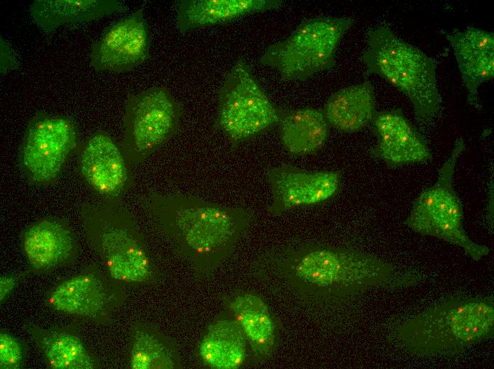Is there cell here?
I'll list each match as a JSON object with an SVG mask.
<instances>
[{
    "label": "cell",
    "mask_w": 494,
    "mask_h": 369,
    "mask_svg": "<svg viewBox=\"0 0 494 369\" xmlns=\"http://www.w3.org/2000/svg\"><path fill=\"white\" fill-rule=\"evenodd\" d=\"M254 265L257 273L274 275L304 297L324 299L348 298L372 287L410 280L373 255L323 244L267 253Z\"/></svg>",
    "instance_id": "cell-1"
},
{
    "label": "cell",
    "mask_w": 494,
    "mask_h": 369,
    "mask_svg": "<svg viewBox=\"0 0 494 369\" xmlns=\"http://www.w3.org/2000/svg\"><path fill=\"white\" fill-rule=\"evenodd\" d=\"M145 203L177 253L199 273L221 264L250 224L241 208L191 195L153 192Z\"/></svg>",
    "instance_id": "cell-2"
},
{
    "label": "cell",
    "mask_w": 494,
    "mask_h": 369,
    "mask_svg": "<svg viewBox=\"0 0 494 369\" xmlns=\"http://www.w3.org/2000/svg\"><path fill=\"white\" fill-rule=\"evenodd\" d=\"M493 297L457 298L413 315L400 324L395 339L422 356L449 355L493 337Z\"/></svg>",
    "instance_id": "cell-3"
},
{
    "label": "cell",
    "mask_w": 494,
    "mask_h": 369,
    "mask_svg": "<svg viewBox=\"0 0 494 369\" xmlns=\"http://www.w3.org/2000/svg\"><path fill=\"white\" fill-rule=\"evenodd\" d=\"M363 61L370 72L385 79L409 99L418 119L436 116L441 97L435 62L419 48L383 26L369 35Z\"/></svg>",
    "instance_id": "cell-4"
},
{
    "label": "cell",
    "mask_w": 494,
    "mask_h": 369,
    "mask_svg": "<svg viewBox=\"0 0 494 369\" xmlns=\"http://www.w3.org/2000/svg\"><path fill=\"white\" fill-rule=\"evenodd\" d=\"M87 231L115 280L142 282L153 275L146 246L126 209L116 202L83 206Z\"/></svg>",
    "instance_id": "cell-5"
},
{
    "label": "cell",
    "mask_w": 494,
    "mask_h": 369,
    "mask_svg": "<svg viewBox=\"0 0 494 369\" xmlns=\"http://www.w3.org/2000/svg\"><path fill=\"white\" fill-rule=\"evenodd\" d=\"M465 148L464 140L457 139L436 182L419 194L405 224L418 233L459 246L466 255L479 260L489 254L490 248L474 242L466 232L463 206L453 185L456 164Z\"/></svg>",
    "instance_id": "cell-6"
},
{
    "label": "cell",
    "mask_w": 494,
    "mask_h": 369,
    "mask_svg": "<svg viewBox=\"0 0 494 369\" xmlns=\"http://www.w3.org/2000/svg\"><path fill=\"white\" fill-rule=\"evenodd\" d=\"M352 20L322 16L303 21L286 39L268 46L262 64L275 69L285 81L309 77L336 64L337 47Z\"/></svg>",
    "instance_id": "cell-7"
},
{
    "label": "cell",
    "mask_w": 494,
    "mask_h": 369,
    "mask_svg": "<svg viewBox=\"0 0 494 369\" xmlns=\"http://www.w3.org/2000/svg\"><path fill=\"white\" fill-rule=\"evenodd\" d=\"M280 112L255 79L249 65L238 60L219 90L216 126L236 145L278 123Z\"/></svg>",
    "instance_id": "cell-8"
},
{
    "label": "cell",
    "mask_w": 494,
    "mask_h": 369,
    "mask_svg": "<svg viewBox=\"0 0 494 369\" xmlns=\"http://www.w3.org/2000/svg\"><path fill=\"white\" fill-rule=\"evenodd\" d=\"M180 106L163 87H153L126 100L121 148L128 164L143 163L177 131Z\"/></svg>",
    "instance_id": "cell-9"
},
{
    "label": "cell",
    "mask_w": 494,
    "mask_h": 369,
    "mask_svg": "<svg viewBox=\"0 0 494 369\" xmlns=\"http://www.w3.org/2000/svg\"><path fill=\"white\" fill-rule=\"evenodd\" d=\"M75 122L67 116L40 114L29 122L20 149L19 163L27 180L44 186L54 182L77 145Z\"/></svg>",
    "instance_id": "cell-10"
},
{
    "label": "cell",
    "mask_w": 494,
    "mask_h": 369,
    "mask_svg": "<svg viewBox=\"0 0 494 369\" xmlns=\"http://www.w3.org/2000/svg\"><path fill=\"white\" fill-rule=\"evenodd\" d=\"M150 41L142 9L113 23L94 43L90 65L95 70L124 72L143 63Z\"/></svg>",
    "instance_id": "cell-11"
},
{
    "label": "cell",
    "mask_w": 494,
    "mask_h": 369,
    "mask_svg": "<svg viewBox=\"0 0 494 369\" xmlns=\"http://www.w3.org/2000/svg\"><path fill=\"white\" fill-rule=\"evenodd\" d=\"M266 177L272 194L268 211L275 215L325 202L341 185L337 171H309L288 164L268 169Z\"/></svg>",
    "instance_id": "cell-12"
},
{
    "label": "cell",
    "mask_w": 494,
    "mask_h": 369,
    "mask_svg": "<svg viewBox=\"0 0 494 369\" xmlns=\"http://www.w3.org/2000/svg\"><path fill=\"white\" fill-rule=\"evenodd\" d=\"M128 165L121 146L107 132L99 131L84 143L78 170L97 194L109 202H116L131 185Z\"/></svg>",
    "instance_id": "cell-13"
},
{
    "label": "cell",
    "mask_w": 494,
    "mask_h": 369,
    "mask_svg": "<svg viewBox=\"0 0 494 369\" xmlns=\"http://www.w3.org/2000/svg\"><path fill=\"white\" fill-rule=\"evenodd\" d=\"M378 137L371 155L392 167L425 163L431 153L423 136L400 110L376 112L372 121Z\"/></svg>",
    "instance_id": "cell-14"
},
{
    "label": "cell",
    "mask_w": 494,
    "mask_h": 369,
    "mask_svg": "<svg viewBox=\"0 0 494 369\" xmlns=\"http://www.w3.org/2000/svg\"><path fill=\"white\" fill-rule=\"evenodd\" d=\"M453 48L469 100H475L479 86L493 77L494 35L492 32L468 26L446 35Z\"/></svg>",
    "instance_id": "cell-15"
},
{
    "label": "cell",
    "mask_w": 494,
    "mask_h": 369,
    "mask_svg": "<svg viewBox=\"0 0 494 369\" xmlns=\"http://www.w3.org/2000/svg\"><path fill=\"white\" fill-rule=\"evenodd\" d=\"M25 255L33 268L47 270L70 260L76 252V241L65 222L43 219L31 225L22 239Z\"/></svg>",
    "instance_id": "cell-16"
},
{
    "label": "cell",
    "mask_w": 494,
    "mask_h": 369,
    "mask_svg": "<svg viewBox=\"0 0 494 369\" xmlns=\"http://www.w3.org/2000/svg\"><path fill=\"white\" fill-rule=\"evenodd\" d=\"M226 306L255 357L259 360L271 357L278 345V327L267 303L258 294L243 292L229 298Z\"/></svg>",
    "instance_id": "cell-17"
},
{
    "label": "cell",
    "mask_w": 494,
    "mask_h": 369,
    "mask_svg": "<svg viewBox=\"0 0 494 369\" xmlns=\"http://www.w3.org/2000/svg\"><path fill=\"white\" fill-rule=\"evenodd\" d=\"M282 4L279 0H182L177 12V27L186 31L225 23Z\"/></svg>",
    "instance_id": "cell-18"
},
{
    "label": "cell",
    "mask_w": 494,
    "mask_h": 369,
    "mask_svg": "<svg viewBox=\"0 0 494 369\" xmlns=\"http://www.w3.org/2000/svg\"><path fill=\"white\" fill-rule=\"evenodd\" d=\"M247 339L237 321L221 318L205 331L199 346L204 364L214 369H236L246 358Z\"/></svg>",
    "instance_id": "cell-19"
},
{
    "label": "cell",
    "mask_w": 494,
    "mask_h": 369,
    "mask_svg": "<svg viewBox=\"0 0 494 369\" xmlns=\"http://www.w3.org/2000/svg\"><path fill=\"white\" fill-rule=\"evenodd\" d=\"M126 9L124 4L118 0H35L30 11L36 25L48 31Z\"/></svg>",
    "instance_id": "cell-20"
},
{
    "label": "cell",
    "mask_w": 494,
    "mask_h": 369,
    "mask_svg": "<svg viewBox=\"0 0 494 369\" xmlns=\"http://www.w3.org/2000/svg\"><path fill=\"white\" fill-rule=\"evenodd\" d=\"M329 126L354 132L372 123L376 114L372 84L351 85L333 93L322 110Z\"/></svg>",
    "instance_id": "cell-21"
},
{
    "label": "cell",
    "mask_w": 494,
    "mask_h": 369,
    "mask_svg": "<svg viewBox=\"0 0 494 369\" xmlns=\"http://www.w3.org/2000/svg\"><path fill=\"white\" fill-rule=\"evenodd\" d=\"M278 123L281 142L292 155L316 153L329 136V126L323 111L312 107L281 111Z\"/></svg>",
    "instance_id": "cell-22"
},
{
    "label": "cell",
    "mask_w": 494,
    "mask_h": 369,
    "mask_svg": "<svg viewBox=\"0 0 494 369\" xmlns=\"http://www.w3.org/2000/svg\"><path fill=\"white\" fill-rule=\"evenodd\" d=\"M111 297L103 282L93 273H82L58 285L51 292L49 304L70 314L94 316L103 312Z\"/></svg>",
    "instance_id": "cell-23"
},
{
    "label": "cell",
    "mask_w": 494,
    "mask_h": 369,
    "mask_svg": "<svg viewBox=\"0 0 494 369\" xmlns=\"http://www.w3.org/2000/svg\"><path fill=\"white\" fill-rule=\"evenodd\" d=\"M48 365L57 369H92L94 360L81 340L65 331H36L33 334Z\"/></svg>",
    "instance_id": "cell-24"
},
{
    "label": "cell",
    "mask_w": 494,
    "mask_h": 369,
    "mask_svg": "<svg viewBox=\"0 0 494 369\" xmlns=\"http://www.w3.org/2000/svg\"><path fill=\"white\" fill-rule=\"evenodd\" d=\"M130 365L133 369H175L181 368V363L175 344L168 337L138 328L132 338Z\"/></svg>",
    "instance_id": "cell-25"
},
{
    "label": "cell",
    "mask_w": 494,
    "mask_h": 369,
    "mask_svg": "<svg viewBox=\"0 0 494 369\" xmlns=\"http://www.w3.org/2000/svg\"><path fill=\"white\" fill-rule=\"evenodd\" d=\"M23 361L20 343L6 333L0 334V366L4 369L19 368Z\"/></svg>",
    "instance_id": "cell-26"
},
{
    "label": "cell",
    "mask_w": 494,
    "mask_h": 369,
    "mask_svg": "<svg viewBox=\"0 0 494 369\" xmlns=\"http://www.w3.org/2000/svg\"><path fill=\"white\" fill-rule=\"evenodd\" d=\"M16 282V277L11 276H2L0 279V294L1 302L7 297L10 292L13 290Z\"/></svg>",
    "instance_id": "cell-27"
}]
</instances>
